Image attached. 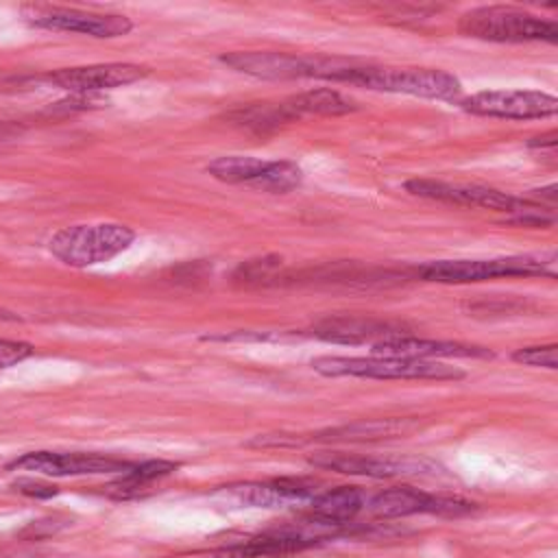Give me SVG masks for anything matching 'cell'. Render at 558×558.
I'll return each instance as SVG.
<instances>
[{
	"label": "cell",
	"mask_w": 558,
	"mask_h": 558,
	"mask_svg": "<svg viewBox=\"0 0 558 558\" xmlns=\"http://www.w3.org/2000/svg\"><path fill=\"white\" fill-rule=\"evenodd\" d=\"M220 61L240 74L264 78V81H294V78H323V81H344L353 61L338 57L318 54H290L272 50H240L227 52Z\"/></svg>",
	"instance_id": "cell-1"
},
{
	"label": "cell",
	"mask_w": 558,
	"mask_h": 558,
	"mask_svg": "<svg viewBox=\"0 0 558 558\" xmlns=\"http://www.w3.org/2000/svg\"><path fill=\"white\" fill-rule=\"evenodd\" d=\"M458 31L473 39L499 44L558 39V24L554 20H545L530 11L501 4L466 11L458 22Z\"/></svg>",
	"instance_id": "cell-2"
},
{
	"label": "cell",
	"mask_w": 558,
	"mask_h": 558,
	"mask_svg": "<svg viewBox=\"0 0 558 558\" xmlns=\"http://www.w3.org/2000/svg\"><path fill=\"white\" fill-rule=\"evenodd\" d=\"M133 240L135 231L120 222L72 225L50 238V253L68 266L85 268L120 255Z\"/></svg>",
	"instance_id": "cell-3"
},
{
	"label": "cell",
	"mask_w": 558,
	"mask_h": 558,
	"mask_svg": "<svg viewBox=\"0 0 558 558\" xmlns=\"http://www.w3.org/2000/svg\"><path fill=\"white\" fill-rule=\"evenodd\" d=\"M312 368L325 377H368V379H462L466 373L434 360L397 357H340L323 355L312 360Z\"/></svg>",
	"instance_id": "cell-4"
},
{
	"label": "cell",
	"mask_w": 558,
	"mask_h": 558,
	"mask_svg": "<svg viewBox=\"0 0 558 558\" xmlns=\"http://www.w3.org/2000/svg\"><path fill=\"white\" fill-rule=\"evenodd\" d=\"M347 83L432 100H456L462 92V85L453 74L432 68H377L355 63Z\"/></svg>",
	"instance_id": "cell-5"
},
{
	"label": "cell",
	"mask_w": 558,
	"mask_h": 558,
	"mask_svg": "<svg viewBox=\"0 0 558 558\" xmlns=\"http://www.w3.org/2000/svg\"><path fill=\"white\" fill-rule=\"evenodd\" d=\"M416 277L434 283H475L497 277H554V257L543 259L534 255H510L490 259H438L418 266Z\"/></svg>",
	"instance_id": "cell-6"
},
{
	"label": "cell",
	"mask_w": 558,
	"mask_h": 558,
	"mask_svg": "<svg viewBox=\"0 0 558 558\" xmlns=\"http://www.w3.org/2000/svg\"><path fill=\"white\" fill-rule=\"evenodd\" d=\"M312 466L325 471H338L344 475H362L375 480L388 477H418V475H436L438 464L429 458L416 456H360V453H340V451H323L307 458Z\"/></svg>",
	"instance_id": "cell-7"
},
{
	"label": "cell",
	"mask_w": 558,
	"mask_h": 558,
	"mask_svg": "<svg viewBox=\"0 0 558 558\" xmlns=\"http://www.w3.org/2000/svg\"><path fill=\"white\" fill-rule=\"evenodd\" d=\"M405 190L414 196L429 198V201H442L453 205H469V207H484L495 211H506L512 216L541 211L536 203L517 198L512 194L499 192L495 187L475 185V183H447L436 179H410L405 181Z\"/></svg>",
	"instance_id": "cell-8"
},
{
	"label": "cell",
	"mask_w": 558,
	"mask_h": 558,
	"mask_svg": "<svg viewBox=\"0 0 558 558\" xmlns=\"http://www.w3.org/2000/svg\"><path fill=\"white\" fill-rule=\"evenodd\" d=\"M460 107L473 116L534 120L549 118L558 111V100L545 92L530 89H484L460 100Z\"/></svg>",
	"instance_id": "cell-9"
},
{
	"label": "cell",
	"mask_w": 558,
	"mask_h": 558,
	"mask_svg": "<svg viewBox=\"0 0 558 558\" xmlns=\"http://www.w3.org/2000/svg\"><path fill=\"white\" fill-rule=\"evenodd\" d=\"M368 512L379 519H397L410 514H440V517H462L473 512V504L458 497H440L412 486L386 488L366 497Z\"/></svg>",
	"instance_id": "cell-10"
},
{
	"label": "cell",
	"mask_w": 558,
	"mask_h": 558,
	"mask_svg": "<svg viewBox=\"0 0 558 558\" xmlns=\"http://www.w3.org/2000/svg\"><path fill=\"white\" fill-rule=\"evenodd\" d=\"M131 462L113 456L98 453H57V451H31L13 462L9 469H26L41 475H98V473H122Z\"/></svg>",
	"instance_id": "cell-11"
},
{
	"label": "cell",
	"mask_w": 558,
	"mask_h": 558,
	"mask_svg": "<svg viewBox=\"0 0 558 558\" xmlns=\"http://www.w3.org/2000/svg\"><path fill=\"white\" fill-rule=\"evenodd\" d=\"M148 74V68L135 63H96L63 68L41 76L46 83L68 89L70 94H98L102 89L135 83Z\"/></svg>",
	"instance_id": "cell-12"
},
{
	"label": "cell",
	"mask_w": 558,
	"mask_h": 558,
	"mask_svg": "<svg viewBox=\"0 0 558 558\" xmlns=\"http://www.w3.org/2000/svg\"><path fill=\"white\" fill-rule=\"evenodd\" d=\"M37 28L81 33L98 39L122 37L133 28V22L120 13H89L78 9H48L28 17Z\"/></svg>",
	"instance_id": "cell-13"
},
{
	"label": "cell",
	"mask_w": 558,
	"mask_h": 558,
	"mask_svg": "<svg viewBox=\"0 0 558 558\" xmlns=\"http://www.w3.org/2000/svg\"><path fill=\"white\" fill-rule=\"evenodd\" d=\"M375 357H397V360H436V357H493V351L477 344L416 338L410 333L395 336L371 344Z\"/></svg>",
	"instance_id": "cell-14"
},
{
	"label": "cell",
	"mask_w": 558,
	"mask_h": 558,
	"mask_svg": "<svg viewBox=\"0 0 558 558\" xmlns=\"http://www.w3.org/2000/svg\"><path fill=\"white\" fill-rule=\"evenodd\" d=\"M318 482L305 477H277L268 482H246L227 488V495L238 504L253 508H275L290 501H305L318 495Z\"/></svg>",
	"instance_id": "cell-15"
},
{
	"label": "cell",
	"mask_w": 558,
	"mask_h": 558,
	"mask_svg": "<svg viewBox=\"0 0 558 558\" xmlns=\"http://www.w3.org/2000/svg\"><path fill=\"white\" fill-rule=\"evenodd\" d=\"M401 325L379 320V318H362V316H336V318H325L316 323L307 336L325 340V342H336V344H364V342H379L386 338L403 336Z\"/></svg>",
	"instance_id": "cell-16"
},
{
	"label": "cell",
	"mask_w": 558,
	"mask_h": 558,
	"mask_svg": "<svg viewBox=\"0 0 558 558\" xmlns=\"http://www.w3.org/2000/svg\"><path fill=\"white\" fill-rule=\"evenodd\" d=\"M416 423L412 418H362L338 427L318 429L303 436L305 442H373L412 432Z\"/></svg>",
	"instance_id": "cell-17"
},
{
	"label": "cell",
	"mask_w": 558,
	"mask_h": 558,
	"mask_svg": "<svg viewBox=\"0 0 558 558\" xmlns=\"http://www.w3.org/2000/svg\"><path fill=\"white\" fill-rule=\"evenodd\" d=\"M286 113L290 120L301 118V116H342L349 111H355L357 105L355 100L342 96L336 89L329 87H318V89H307L301 94H294L286 100H281Z\"/></svg>",
	"instance_id": "cell-18"
},
{
	"label": "cell",
	"mask_w": 558,
	"mask_h": 558,
	"mask_svg": "<svg viewBox=\"0 0 558 558\" xmlns=\"http://www.w3.org/2000/svg\"><path fill=\"white\" fill-rule=\"evenodd\" d=\"M366 497L368 495L357 486H338L331 490H323L310 499L312 514L331 523L347 525L360 510H364Z\"/></svg>",
	"instance_id": "cell-19"
},
{
	"label": "cell",
	"mask_w": 558,
	"mask_h": 558,
	"mask_svg": "<svg viewBox=\"0 0 558 558\" xmlns=\"http://www.w3.org/2000/svg\"><path fill=\"white\" fill-rule=\"evenodd\" d=\"M179 469L177 462L170 460H146L140 464H131L120 480L105 486V493L116 499H131L137 497L144 488H148L155 480H161Z\"/></svg>",
	"instance_id": "cell-20"
},
{
	"label": "cell",
	"mask_w": 558,
	"mask_h": 558,
	"mask_svg": "<svg viewBox=\"0 0 558 558\" xmlns=\"http://www.w3.org/2000/svg\"><path fill=\"white\" fill-rule=\"evenodd\" d=\"M266 159L248 155H227L207 163V172L222 183H246L251 185L264 170Z\"/></svg>",
	"instance_id": "cell-21"
},
{
	"label": "cell",
	"mask_w": 558,
	"mask_h": 558,
	"mask_svg": "<svg viewBox=\"0 0 558 558\" xmlns=\"http://www.w3.org/2000/svg\"><path fill=\"white\" fill-rule=\"evenodd\" d=\"M229 120L233 124L253 129L257 133L277 129L279 124H286V122H292L281 102H277V105H268V102L248 105V107H242V109H235L233 113H229Z\"/></svg>",
	"instance_id": "cell-22"
},
{
	"label": "cell",
	"mask_w": 558,
	"mask_h": 558,
	"mask_svg": "<svg viewBox=\"0 0 558 558\" xmlns=\"http://www.w3.org/2000/svg\"><path fill=\"white\" fill-rule=\"evenodd\" d=\"M303 181V170L288 159H277V161H268L266 170L251 183L257 190L264 192H272V194H286L292 192L301 185Z\"/></svg>",
	"instance_id": "cell-23"
},
{
	"label": "cell",
	"mask_w": 558,
	"mask_h": 558,
	"mask_svg": "<svg viewBox=\"0 0 558 558\" xmlns=\"http://www.w3.org/2000/svg\"><path fill=\"white\" fill-rule=\"evenodd\" d=\"M512 360L525 366H543L549 371L558 368V347L556 344H536L523 347L512 353Z\"/></svg>",
	"instance_id": "cell-24"
},
{
	"label": "cell",
	"mask_w": 558,
	"mask_h": 558,
	"mask_svg": "<svg viewBox=\"0 0 558 558\" xmlns=\"http://www.w3.org/2000/svg\"><path fill=\"white\" fill-rule=\"evenodd\" d=\"M70 521L68 519H61V517H46V519H39V521H33L28 523L24 530H20V538H26V541H39V538H46V536H52L57 534L59 530H63Z\"/></svg>",
	"instance_id": "cell-25"
},
{
	"label": "cell",
	"mask_w": 558,
	"mask_h": 558,
	"mask_svg": "<svg viewBox=\"0 0 558 558\" xmlns=\"http://www.w3.org/2000/svg\"><path fill=\"white\" fill-rule=\"evenodd\" d=\"M33 355V347L15 340H0V368L15 366L17 362Z\"/></svg>",
	"instance_id": "cell-26"
},
{
	"label": "cell",
	"mask_w": 558,
	"mask_h": 558,
	"mask_svg": "<svg viewBox=\"0 0 558 558\" xmlns=\"http://www.w3.org/2000/svg\"><path fill=\"white\" fill-rule=\"evenodd\" d=\"M15 490H20L22 495H28V497H37V499H46V497H54L59 493L57 486L52 484H46V482H37V480H17L13 484Z\"/></svg>",
	"instance_id": "cell-27"
},
{
	"label": "cell",
	"mask_w": 558,
	"mask_h": 558,
	"mask_svg": "<svg viewBox=\"0 0 558 558\" xmlns=\"http://www.w3.org/2000/svg\"><path fill=\"white\" fill-rule=\"evenodd\" d=\"M556 144H558V133L556 131H549V133H543V135H536V137L527 140L530 148H549V150H554Z\"/></svg>",
	"instance_id": "cell-28"
},
{
	"label": "cell",
	"mask_w": 558,
	"mask_h": 558,
	"mask_svg": "<svg viewBox=\"0 0 558 558\" xmlns=\"http://www.w3.org/2000/svg\"><path fill=\"white\" fill-rule=\"evenodd\" d=\"M556 190H558V187H556V185H554V183H551V185H549V187H543V190H534V192H536V196H538V198H541V201H543V198H545V201H549V203H554V201H556Z\"/></svg>",
	"instance_id": "cell-29"
},
{
	"label": "cell",
	"mask_w": 558,
	"mask_h": 558,
	"mask_svg": "<svg viewBox=\"0 0 558 558\" xmlns=\"http://www.w3.org/2000/svg\"><path fill=\"white\" fill-rule=\"evenodd\" d=\"M11 320H17V314L9 310H0V323H11Z\"/></svg>",
	"instance_id": "cell-30"
},
{
	"label": "cell",
	"mask_w": 558,
	"mask_h": 558,
	"mask_svg": "<svg viewBox=\"0 0 558 558\" xmlns=\"http://www.w3.org/2000/svg\"><path fill=\"white\" fill-rule=\"evenodd\" d=\"M0 558H44V556H35V554H22V556H17V554H0Z\"/></svg>",
	"instance_id": "cell-31"
}]
</instances>
